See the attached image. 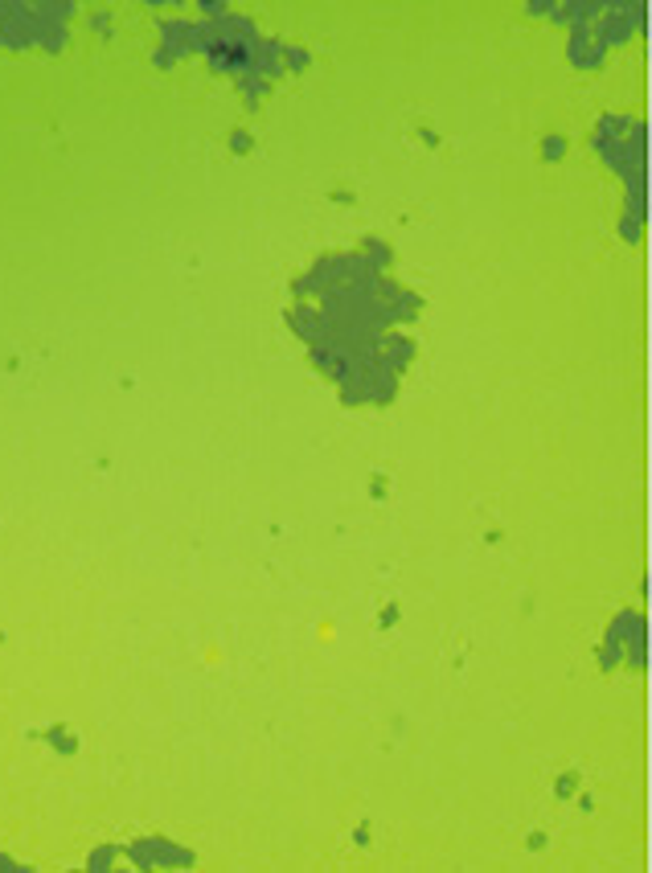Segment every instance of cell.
Segmentation results:
<instances>
[{
    "instance_id": "cell-1",
    "label": "cell",
    "mask_w": 652,
    "mask_h": 873,
    "mask_svg": "<svg viewBox=\"0 0 652 873\" xmlns=\"http://www.w3.org/2000/svg\"><path fill=\"white\" fill-rule=\"evenodd\" d=\"M127 857H132L140 869H160V865H176V869H185V865H193V853H189V849H176V844L160 841V836H144V841H136L132 849H127Z\"/></svg>"
},
{
    "instance_id": "cell-2",
    "label": "cell",
    "mask_w": 652,
    "mask_h": 873,
    "mask_svg": "<svg viewBox=\"0 0 652 873\" xmlns=\"http://www.w3.org/2000/svg\"><path fill=\"white\" fill-rule=\"evenodd\" d=\"M329 287H337V254H324V259H316L308 267V275H300V279L292 283L296 295H324Z\"/></svg>"
},
{
    "instance_id": "cell-3",
    "label": "cell",
    "mask_w": 652,
    "mask_h": 873,
    "mask_svg": "<svg viewBox=\"0 0 652 873\" xmlns=\"http://www.w3.org/2000/svg\"><path fill=\"white\" fill-rule=\"evenodd\" d=\"M604 54L607 49L591 38V30H570V41H566V58L575 70H599L604 66Z\"/></svg>"
},
{
    "instance_id": "cell-4",
    "label": "cell",
    "mask_w": 652,
    "mask_h": 873,
    "mask_svg": "<svg viewBox=\"0 0 652 873\" xmlns=\"http://www.w3.org/2000/svg\"><path fill=\"white\" fill-rule=\"evenodd\" d=\"M160 41H165V54H189V49H202V41H197V25H189V21L181 17H168L160 21Z\"/></svg>"
},
{
    "instance_id": "cell-5",
    "label": "cell",
    "mask_w": 652,
    "mask_h": 873,
    "mask_svg": "<svg viewBox=\"0 0 652 873\" xmlns=\"http://www.w3.org/2000/svg\"><path fill=\"white\" fill-rule=\"evenodd\" d=\"M378 353H382V365L394 369V373H402V369L415 361V340L402 337V332H382Z\"/></svg>"
},
{
    "instance_id": "cell-6",
    "label": "cell",
    "mask_w": 652,
    "mask_h": 873,
    "mask_svg": "<svg viewBox=\"0 0 652 873\" xmlns=\"http://www.w3.org/2000/svg\"><path fill=\"white\" fill-rule=\"evenodd\" d=\"M604 4H595V0H566V4H554V21L558 25H570V30H591L595 21H599Z\"/></svg>"
},
{
    "instance_id": "cell-7",
    "label": "cell",
    "mask_w": 652,
    "mask_h": 873,
    "mask_svg": "<svg viewBox=\"0 0 652 873\" xmlns=\"http://www.w3.org/2000/svg\"><path fill=\"white\" fill-rule=\"evenodd\" d=\"M632 21H623V17H612V13H599V21L591 25V38L599 41L604 49H615V46H628V38H632Z\"/></svg>"
},
{
    "instance_id": "cell-8",
    "label": "cell",
    "mask_w": 652,
    "mask_h": 873,
    "mask_svg": "<svg viewBox=\"0 0 652 873\" xmlns=\"http://www.w3.org/2000/svg\"><path fill=\"white\" fill-rule=\"evenodd\" d=\"M251 74L263 78V82L283 74V41H259L251 49Z\"/></svg>"
},
{
    "instance_id": "cell-9",
    "label": "cell",
    "mask_w": 652,
    "mask_h": 873,
    "mask_svg": "<svg viewBox=\"0 0 652 873\" xmlns=\"http://www.w3.org/2000/svg\"><path fill=\"white\" fill-rule=\"evenodd\" d=\"M287 324H292V332L300 340H308V345H316V340H321V316H316V308H312V304H304V300L296 304V308L287 312Z\"/></svg>"
},
{
    "instance_id": "cell-10",
    "label": "cell",
    "mask_w": 652,
    "mask_h": 873,
    "mask_svg": "<svg viewBox=\"0 0 652 873\" xmlns=\"http://www.w3.org/2000/svg\"><path fill=\"white\" fill-rule=\"evenodd\" d=\"M386 308V316H390V324H402V321H415L419 316V308H423V300L415 295V291H407V287H399V295L390 304H382Z\"/></svg>"
},
{
    "instance_id": "cell-11",
    "label": "cell",
    "mask_w": 652,
    "mask_h": 873,
    "mask_svg": "<svg viewBox=\"0 0 652 873\" xmlns=\"http://www.w3.org/2000/svg\"><path fill=\"white\" fill-rule=\"evenodd\" d=\"M640 628H644V620H640V615H636V612H620V615H615V620H612V628H607V644H615V648H623V644L632 640V636H636V631H640Z\"/></svg>"
},
{
    "instance_id": "cell-12",
    "label": "cell",
    "mask_w": 652,
    "mask_h": 873,
    "mask_svg": "<svg viewBox=\"0 0 652 873\" xmlns=\"http://www.w3.org/2000/svg\"><path fill=\"white\" fill-rule=\"evenodd\" d=\"M361 259L370 262V267H373L378 275H386V271H390V262H394V251H390V246L382 243V238H365V246H361Z\"/></svg>"
},
{
    "instance_id": "cell-13",
    "label": "cell",
    "mask_w": 652,
    "mask_h": 873,
    "mask_svg": "<svg viewBox=\"0 0 652 873\" xmlns=\"http://www.w3.org/2000/svg\"><path fill=\"white\" fill-rule=\"evenodd\" d=\"M33 41L46 49H62L66 46V25H41V21H33Z\"/></svg>"
},
{
    "instance_id": "cell-14",
    "label": "cell",
    "mask_w": 652,
    "mask_h": 873,
    "mask_svg": "<svg viewBox=\"0 0 652 873\" xmlns=\"http://www.w3.org/2000/svg\"><path fill=\"white\" fill-rule=\"evenodd\" d=\"M238 90H243V95H246V107H259V98H263V95H267V90H271V87H267L263 78H254V74H243V78H238Z\"/></svg>"
},
{
    "instance_id": "cell-15",
    "label": "cell",
    "mask_w": 652,
    "mask_h": 873,
    "mask_svg": "<svg viewBox=\"0 0 652 873\" xmlns=\"http://www.w3.org/2000/svg\"><path fill=\"white\" fill-rule=\"evenodd\" d=\"M312 54L300 46H283V70H308Z\"/></svg>"
},
{
    "instance_id": "cell-16",
    "label": "cell",
    "mask_w": 652,
    "mask_h": 873,
    "mask_svg": "<svg viewBox=\"0 0 652 873\" xmlns=\"http://www.w3.org/2000/svg\"><path fill=\"white\" fill-rule=\"evenodd\" d=\"M111 861H116V849H95V853H90V865H87V869L103 873V869H111Z\"/></svg>"
},
{
    "instance_id": "cell-17",
    "label": "cell",
    "mask_w": 652,
    "mask_h": 873,
    "mask_svg": "<svg viewBox=\"0 0 652 873\" xmlns=\"http://www.w3.org/2000/svg\"><path fill=\"white\" fill-rule=\"evenodd\" d=\"M599 664H604V669H615V664H623V648H615V644H604V648H599Z\"/></svg>"
},
{
    "instance_id": "cell-18",
    "label": "cell",
    "mask_w": 652,
    "mask_h": 873,
    "mask_svg": "<svg viewBox=\"0 0 652 873\" xmlns=\"http://www.w3.org/2000/svg\"><path fill=\"white\" fill-rule=\"evenodd\" d=\"M542 144H545V148H542V156H545V160H558V156L566 152V140H562V136H545Z\"/></svg>"
},
{
    "instance_id": "cell-19",
    "label": "cell",
    "mask_w": 652,
    "mask_h": 873,
    "mask_svg": "<svg viewBox=\"0 0 652 873\" xmlns=\"http://www.w3.org/2000/svg\"><path fill=\"white\" fill-rule=\"evenodd\" d=\"M46 738H49V742H54V747L62 750V755H70V750H74V738H66V730H62V726H58V730H49Z\"/></svg>"
},
{
    "instance_id": "cell-20",
    "label": "cell",
    "mask_w": 652,
    "mask_h": 873,
    "mask_svg": "<svg viewBox=\"0 0 652 873\" xmlns=\"http://www.w3.org/2000/svg\"><path fill=\"white\" fill-rule=\"evenodd\" d=\"M640 230H644V222H636V218H628V214H623L620 234H623V238H628V243H636V238H640Z\"/></svg>"
},
{
    "instance_id": "cell-21",
    "label": "cell",
    "mask_w": 652,
    "mask_h": 873,
    "mask_svg": "<svg viewBox=\"0 0 652 873\" xmlns=\"http://www.w3.org/2000/svg\"><path fill=\"white\" fill-rule=\"evenodd\" d=\"M526 13H534V17H542V13H554V0H534V4H526Z\"/></svg>"
},
{
    "instance_id": "cell-22",
    "label": "cell",
    "mask_w": 652,
    "mask_h": 873,
    "mask_svg": "<svg viewBox=\"0 0 652 873\" xmlns=\"http://www.w3.org/2000/svg\"><path fill=\"white\" fill-rule=\"evenodd\" d=\"M230 148H234V152H246V148H251V136H246V132H234Z\"/></svg>"
},
{
    "instance_id": "cell-23",
    "label": "cell",
    "mask_w": 652,
    "mask_h": 873,
    "mask_svg": "<svg viewBox=\"0 0 652 873\" xmlns=\"http://www.w3.org/2000/svg\"><path fill=\"white\" fill-rule=\"evenodd\" d=\"M21 869H25V865H17L13 857H0V873H21Z\"/></svg>"
},
{
    "instance_id": "cell-24",
    "label": "cell",
    "mask_w": 652,
    "mask_h": 873,
    "mask_svg": "<svg viewBox=\"0 0 652 873\" xmlns=\"http://www.w3.org/2000/svg\"><path fill=\"white\" fill-rule=\"evenodd\" d=\"M575 792V779H558V796H570Z\"/></svg>"
}]
</instances>
